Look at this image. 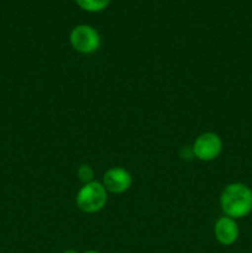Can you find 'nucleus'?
<instances>
[{"mask_svg":"<svg viewBox=\"0 0 252 253\" xmlns=\"http://www.w3.org/2000/svg\"><path fill=\"white\" fill-rule=\"evenodd\" d=\"M220 207L225 216L241 219L252 211V190L244 183L226 185L220 195Z\"/></svg>","mask_w":252,"mask_h":253,"instance_id":"nucleus-1","label":"nucleus"},{"mask_svg":"<svg viewBox=\"0 0 252 253\" xmlns=\"http://www.w3.org/2000/svg\"><path fill=\"white\" fill-rule=\"evenodd\" d=\"M76 203L79 210L85 214H94L104 209L108 203V192L101 182L93 180L81 187L76 195Z\"/></svg>","mask_w":252,"mask_h":253,"instance_id":"nucleus-2","label":"nucleus"},{"mask_svg":"<svg viewBox=\"0 0 252 253\" xmlns=\"http://www.w3.org/2000/svg\"><path fill=\"white\" fill-rule=\"evenodd\" d=\"M69 42L79 53L90 54L98 51L101 39L99 32L90 25H78L71 31Z\"/></svg>","mask_w":252,"mask_h":253,"instance_id":"nucleus-3","label":"nucleus"},{"mask_svg":"<svg viewBox=\"0 0 252 253\" xmlns=\"http://www.w3.org/2000/svg\"><path fill=\"white\" fill-rule=\"evenodd\" d=\"M222 151V140L217 133L207 131L195 138L192 146V152L195 158L203 162L216 160Z\"/></svg>","mask_w":252,"mask_h":253,"instance_id":"nucleus-4","label":"nucleus"},{"mask_svg":"<svg viewBox=\"0 0 252 253\" xmlns=\"http://www.w3.org/2000/svg\"><path fill=\"white\" fill-rule=\"evenodd\" d=\"M101 184L106 192L111 194H123L130 189L132 184V177L130 172L123 167H111L104 173Z\"/></svg>","mask_w":252,"mask_h":253,"instance_id":"nucleus-5","label":"nucleus"},{"mask_svg":"<svg viewBox=\"0 0 252 253\" xmlns=\"http://www.w3.org/2000/svg\"><path fill=\"white\" fill-rule=\"evenodd\" d=\"M239 226L235 219L221 216L214 225V235L216 241L222 246H231L239 239Z\"/></svg>","mask_w":252,"mask_h":253,"instance_id":"nucleus-6","label":"nucleus"},{"mask_svg":"<svg viewBox=\"0 0 252 253\" xmlns=\"http://www.w3.org/2000/svg\"><path fill=\"white\" fill-rule=\"evenodd\" d=\"M76 2L84 11L99 12L108 7L110 0H76Z\"/></svg>","mask_w":252,"mask_h":253,"instance_id":"nucleus-7","label":"nucleus"},{"mask_svg":"<svg viewBox=\"0 0 252 253\" xmlns=\"http://www.w3.org/2000/svg\"><path fill=\"white\" fill-rule=\"evenodd\" d=\"M77 175H78L79 180L83 184H86V183H90L94 180V170L89 165L79 166L78 169H77Z\"/></svg>","mask_w":252,"mask_h":253,"instance_id":"nucleus-8","label":"nucleus"},{"mask_svg":"<svg viewBox=\"0 0 252 253\" xmlns=\"http://www.w3.org/2000/svg\"><path fill=\"white\" fill-rule=\"evenodd\" d=\"M63 253H79V252H77L76 250H66V251H63Z\"/></svg>","mask_w":252,"mask_h":253,"instance_id":"nucleus-9","label":"nucleus"},{"mask_svg":"<svg viewBox=\"0 0 252 253\" xmlns=\"http://www.w3.org/2000/svg\"><path fill=\"white\" fill-rule=\"evenodd\" d=\"M83 253H100L99 251H95V250H88V251L83 252Z\"/></svg>","mask_w":252,"mask_h":253,"instance_id":"nucleus-10","label":"nucleus"}]
</instances>
